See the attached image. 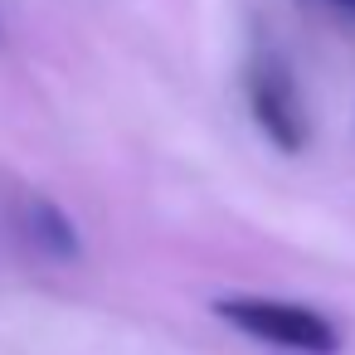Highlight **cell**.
Segmentation results:
<instances>
[{
    "label": "cell",
    "instance_id": "obj_4",
    "mask_svg": "<svg viewBox=\"0 0 355 355\" xmlns=\"http://www.w3.org/2000/svg\"><path fill=\"white\" fill-rule=\"evenodd\" d=\"M316 6H326V10H340V15H350V20H355V0H316Z\"/></svg>",
    "mask_w": 355,
    "mask_h": 355
},
{
    "label": "cell",
    "instance_id": "obj_2",
    "mask_svg": "<svg viewBox=\"0 0 355 355\" xmlns=\"http://www.w3.org/2000/svg\"><path fill=\"white\" fill-rule=\"evenodd\" d=\"M243 98H248V112H253L258 132L277 151H302L311 141L302 88H297L292 69L277 54H253L248 59V69H243Z\"/></svg>",
    "mask_w": 355,
    "mask_h": 355
},
{
    "label": "cell",
    "instance_id": "obj_1",
    "mask_svg": "<svg viewBox=\"0 0 355 355\" xmlns=\"http://www.w3.org/2000/svg\"><path fill=\"white\" fill-rule=\"evenodd\" d=\"M214 316L272 350H287V355H336L340 350V326L326 311L292 302V297H258V292L219 297Z\"/></svg>",
    "mask_w": 355,
    "mask_h": 355
},
{
    "label": "cell",
    "instance_id": "obj_3",
    "mask_svg": "<svg viewBox=\"0 0 355 355\" xmlns=\"http://www.w3.org/2000/svg\"><path fill=\"white\" fill-rule=\"evenodd\" d=\"M10 224H15V234H20L35 253H44V258H54V263L78 258V229H73V219H69L54 200H44L40 190H20V195L10 200Z\"/></svg>",
    "mask_w": 355,
    "mask_h": 355
}]
</instances>
